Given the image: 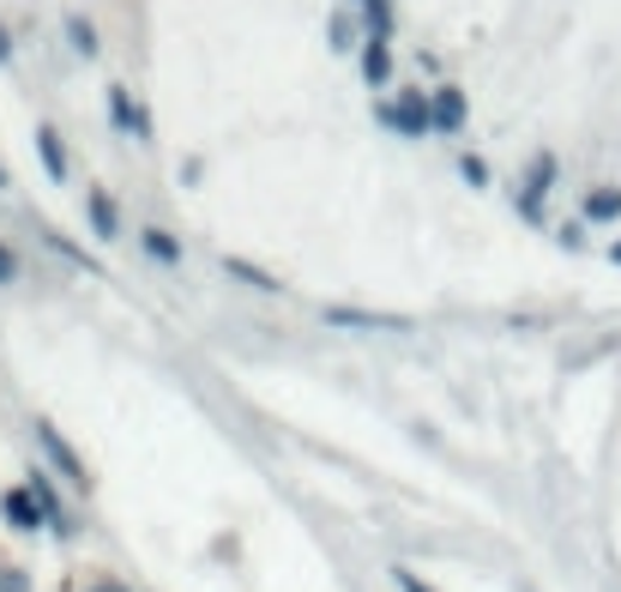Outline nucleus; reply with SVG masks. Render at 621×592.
<instances>
[{
    "mask_svg": "<svg viewBox=\"0 0 621 592\" xmlns=\"http://www.w3.org/2000/svg\"><path fill=\"white\" fill-rule=\"evenodd\" d=\"M375 121L392 128V133H404V140H423V133H435V97L404 85L399 104H375Z\"/></svg>",
    "mask_w": 621,
    "mask_h": 592,
    "instance_id": "obj_1",
    "label": "nucleus"
},
{
    "mask_svg": "<svg viewBox=\"0 0 621 592\" xmlns=\"http://www.w3.org/2000/svg\"><path fill=\"white\" fill-rule=\"evenodd\" d=\"M37 448L49 454V466H54V472L66 478V484H78V490L92 484V472H85V460H78V454H73V442H66V435L54 430L49 418H37Z\"/></svg>",
    "mask_w": 621,
    "mask_h": 592,
    "instance_id": "obj_2",
    "label": "nucleus"
},
{
    "mask_svg": "<svg viewBox=\"0 0 621 592\" xmlns=\"http://www.w3.org/2000/svg\"><path fill=\"white\" fill-rule=\"evenodd\" d=\"M0 514H7V527L13 532H42L49 527V514H42V502L31 496V484L7 490V496H0Z\"/></svg>",
    "mask_w": 621,
    "mask_h": 592,
    "instance_id": "obj_3",
    "label": "nucleus"
},
{
    "mask_svg": "<svg viewBox=\"0 0 621 592\" xmlns=\"http://www.w3.org/2000/svg\"><path fill=\"white\" fill-rule=\"evenodd\" d=\"M109 116H115V128L133 133V140H145V133H151V116L133 104V92H127L121 80H109Z\"/></svg>",
    "mask_w": 621,
    "mask_h": 592,
    "instance_id": "obj_4",
    "label": "nucleus"
},
{
    "mask_svg": "<svg viewBox=\"0 0 621 592\" xmlns=\"http://www.w3.org/2000/svg\"><path fill=\"white\" fill-rule=\"evenodd\" d=\"M326 327H363V333H411L404 315H368V309H326Z\"/></svg>",
    "mask_w": 621,
    "mask_h": 592,
    "instance_id": "obj_5",
    "label": "nucleus"
},
{
    "mask_svg": "<svg viewBox=\"0 0 621 592\" xmlns=\"http://www.w3.org/2000/svg\"><path fill=\"white\" fill-rule=\"evenodd\" d=\"M428 97H435V133H465L471 104H465L459 85H440V92H428Z\"/></svg>",
    "mask_w": 621,
    "mask_h": 592,
    "instance_id": "obj_6",
    "label": "nucleus"
},
{
    "mask_svg": "<svg viewBox=\"0 0 621 592\" xmlns=\"http://www.w3.org/2000/svg\"><path fill=\"white\" fill-rule=\"evenodd\" d=\"M85 218H92V237H97V242H115V237H121V206L109 200V188H92V200H85Z\"/></svg>",
    "mask_w": 621,
    "mask_h": 592,
    "instance_id": "obj_7",
    "label": "nucleus"
},
{
    "mask_svg": "<svg viewBox=\"0 0 621 592\" xmlns=\"http://www.w3.org/2000/svg\"><path fill=\"white\" fill-rule=\"evenodd\" d=\"M37 158H42V176H49V182H66V176H73V158H66L61 133H54L49 121L37 128Z\"/></svg>",
    "mask_w": 621,
    "mask_h": 592,
    "instance_id": "obj_8",
    "label": "nucleus"
},
{
    "mask_svg": "<svg viewBox=\"0 0 621 592\" xmlns=\"http://www.w3.org/2000/svg\"><path fill=\"white\" fill-rule=\"evenodd\" d=\"M363 85H375V92L392 85V43H363Z\"/></svg>",
    "mask_w": 621,
    "mask_h": 592,
    "instance_id": "obj_9",
    "label": "nucleus"
},
{
    "mask_svg": "<svg viewBox=\"0 0 621 592\" xmlns=\"http://www.w3.org/2000/svg\"><path fill=\"white\" fill-rule=\"evenodd\" d=\"M621 218V188H592L585 194V225H616Z\"/></svg>",
    "mask_w": 621,
    "mask_h": 592,
    "instance_id": "obj_10",
    "label": "nucleus"
},
{
    "mask_svg": "<svg viewBox=\"0 0 621 592\" xmlns=\"http://www.w3.org/2000/svg\"><path fill=\"white\" fill-rule=\"evenodd\" d=\"M61 31H66V43H73V55H78V61H97V49H104V43H97V25H92V19H85V13H73Z\"/></svg>",
    "mask_w": 621,
    "mask_h": 592,
    "instance_id": "obj_11",
    "label": "nucleus"
},
{
    "mask_svg": "<svg viewBox=\"0 0 621 592\" xmlns=\"http://www.w3.org/2000/svg\"><path fill=\"white\" fill-rule=\"evenodd\" d=\"M549 188H556V152H537V158L525 164V200L549 194Z\"/></svg>",
    "mask_w": 621,
    "mask_h": 592,
    "instance_id": "obj_12",
    "label": "nucleus"
},
{
    "mask_svg": "<svg viewBox=\"0 0 621 592\" xmlns=\"http://www.w3.org/2000/svg\"><path fill=\"white\" fill-rule=\"evenodd\" d=\"M145 254H151V261L157 266H182V242H175V237H169V230L163 225H151V230H145Z\"/></svg>",
    "mask_w": 621,
    "mask_h": 592,
    "instance_id": "obj_13",
    "label": "nucleus"
},
{
    "mask_svg": "<svg viewBox=\"0 0 621 592\" xmlns=\"http://www.w3.org/2000/svg\"><path fill=\"white\" fill-rule=\"evenodd\" d=\"M368 19V43H392V0H363Z\"/></svg>",
    "mask_w": 621,
    "mask_h": 592,
    "instance_id": "obj_14",
    "label": "nucleus"
},
{
    "mask_svg": "<svg viewBox=\"0 0 621 592\" xmlns=\"http://www.w3.org/2000/svg\"><path fill=\"white\" fill-rule=\"evenodd\" d=\"M223 273H230V278H242V285H254V290H284L272 273H259V266H247V261H223Z\"/></svg>",
    "mask_w": 621,
    "mask_h": 592,
    "instance_id": "obj_15",
    "label": "nucleus"
},
{
    "mask_svg": "<svg viewBox=\"0 0 621 592\" xmlns=\"http://www.w3.org/2000/svg\"><path fill=\"white\" fill-rule=\"evenodd\" d=\"M459 176H465L471 188H489V182H495V176H489V164H483V158H471V152L459 158Z\"/></svg>",
    "mask_w": 621,
    "mask_h": 592,
    "instance_id": "obj_16",
    "label": "nucleus"
},
{
    "mask_svg": "<svg viewBox=\"0 0 621 592\" xmlns=\"http://www.w3.org/2000/svg\"><path fill=\"white\" fill-rule=\"evenodd\" d=\"M350 37H356V19L338 13V19H332V49H350Z\"/></svg>",
    "mask_w": 621,
    "mask_h": 592,
    "instance_id": "obj_17",
    "label": "nucleus"
},
{
    "mask_svg": "<svg viewBox=\"0 0 621 592\" xmlns=\"http://www.w3.org/2000/svg\"><path fill=\"white\" fill-rule=\"evenodd\" d=\"M392 587H399V592H435L423 575H411V568H392Z\"/></svg>",
    "mask_w": 621,
    "mask_h": 592,
    "instance_id": "obj_18",
    "label": "nucleus"
},
{
    "mask_svg": "<svg viewBox=\"0 0 621 592\" xmlns=\"http://www.w3.org/2000/svg\"><path fill=\"white\" fill-rule=\"evenodd\" d=\"M0 592H31V575L25 568H0Z\"/></svg>",
    "mask_w": 621,
    "mask_h": 592,
    "instance_id": "obj_19",
    "label": "nucleus"
},
{
    "mask_svg": "<svg viewBox=\"0 0 621 592\" xmlns=\"http://www.w3.org/2000/svg\"><path fill=\"white\" fill-rule=\"evenodd\" d=\"M13 278H19V254L0 242V285H13Z\"/></svg>",
    "mask_w": 621,
    "mask_h": 592,
    "instance_id": "obj_20",
    "label": "nucleus"
},
{
    "mask_svg": "<svg viewBox=\"0 0 621 592\" xmlns=\"http://www.w3.org/2000/svg\"><path fill=\"white\" fill-rule=\"evenodd\" d=\"M0 67H13V37H7V25H0Z\"/></svg>",
    "mask_w": 621,
    "mask_h": 592,
    "instance_id": "obj_21",
    "label": "nucleus"
},
{
    "mask_svg": "<svg viewBox=\"0 0 621 592\" xmlns=\"http://www.w3.org/2000/svg\"><path fill=\"white\" fill-rule=\"evenodd\" d=\"M92 592H127V587H121V580H97Z\"/></svg>",
    "mask_w": 621,
    "mask_h": 592,
    "instance_id": "obj_22",
    "label": "nucleus"
},
{
    "mask_svg": "<svg viewBox=\"0 0 621 592\" xmlns=\"http://www.w3.org/2000/svg\"><path fill=\"white\" fill-rule=\"evenodd\" d=\"M609 261H616V266H621V242H616V249H609Z\"/></svg>",
    "mask_w": 621,
    "mask_h": 592,
    "instance_id": "obj_23",
    "label": "nucleus"
},
{
    "mask_svg": "<svg viewBox=\"0 0 621 592\" xmlns=\"http://www.w3.org/2000/svg\"><path fill=\"white\" fill-rule=\"evenodd\" d=\"M7 182H13V176H7V164H0V188H7Z\"/></svg>",
    "mask_w": 621,
    "mask_h": 592,
    "instance_id": "obj_24",
    "label": "nucleus"
},
{
    "mask_svg": "<svg viewBox=\"0 0 621 592\" xmlns=\"http://www.w3.org/2000/svg\"><path fill=\"white\" fill-rule=\"evenodd\" d=\"M356 7H363V0H356Z\"/></svg>",
    "mask_w": 621,
    "mask_h": 592,
    "instance_id": "obj_25",
    "label": "nucleus"
}]
</instances>
